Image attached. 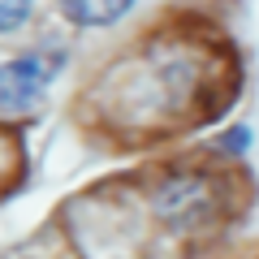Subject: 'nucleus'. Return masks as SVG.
<instances>
[{
    "instance_id": "2",
    "label": "nucleus",
    "mask_w": 259,
    "mask_h": 259,
    "mask_svg": "<svg viewBox=\"0 0 259 259\" xmlns=\"http://www.w3.org/2000/svg\"><path fill=\"white\" fill-rule=\"evenodd\" d=\"M156 212L164 216V221H173V225L203 221V216L212 212V186H207L203 177H173V182L160 190Z\"/></svg>"
},
{
    "instance_id": "4",
    "label": "nucleus",
    "mask_w": 259,
    "mask_h": 259,
    "mask_svg": "<svg viewBox=\"0 0 259 259\" xmlns=\"http://www.w3.org/2000/svg\"><path fill=\"white\" fill-rule=\"evenodd\" d=\"M35 0H0V30H18Z\"/></svg>"
},
{
    "instance_id": "3",
    "label": "nucleus",
    "mask_w": 259,
    "mask_h": 259,
    "mask_svg": "<svg viewBox=\"0 0 259 259\" xmlns=\"http://www.w3.org/2000/svg\"><path fill=\"white\" fill-rule=\"evenodd\" d=\"M134 9V0H61V13L74 26H108V22L125 18Z\"/></svg>"
},
{
    "instance_id": "1",
    "label": "nucleus",
    "mask_w": 259,
    "mask_h": 259,
    "mask_svg": "<svg viewBox=\"0 0 259 259\" xmlns=\"http://www.w3.org/2000/svg\"><path fill=\"white\" fill-rule=\"evenodd\" d=\"M65 56L61 52H26L13 56L9 65H0V108H26L44 95V87L56 78Z\"/></svg>"
}]
</instances>
